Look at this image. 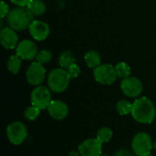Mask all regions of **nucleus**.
<instances>
[{
	"instance_id": "5",
	"label": "nucleus",
	"mask_w": 156,
	"mask_h": 156,
	"mask_svg": "<svg viewBox=\"0 0 156 156\" xmlns=\"http://www.w3.org/2000/svg\"><path fill=\"white\" fill-rule=\"evenodd\" d=\"M154 144L150 135L146 133H139L132 141V149L136 155H146L151 154Z\"/></svg>"
},
{
	"instance_id": "11",
	"label": "nucleus",
	"mask_w": 156,
	"mask_h": 156,
	"mask_svg": "<svg viewBox=\"0 0 156 156\" xmlns=\"http://www.w3.org/2000/svg\"><path fill=\"white\" fill-rule=\"evenodd\" d=\"M79 153L80 156L101 155L102 144H101L96 138L87 139L79 145Z\"/></svg>"
},
{
	"instance_id": "2",
	"label": "nucleus",
	"mask_w": 156,
	"mask_h": 156,
	"mask_svg": "<svg viewBox=\"0 0 156 156\" xmlns=\"http://www.w3.org/2000/svg\"><path fill=\"white\" fill-rule=\"evenodd\" d=\"M35 15L26 7H15L9 11L6 20L9 27L16 31H23L28 28L30 23L34 21Z\"/></svg>"
},
{
	"instance_id": "20",
	"label": "nucleus",
	"mask_w": 156,
	"mask_h": 156,
	"mask_svg": "<svg viewBox=\"0 0 156 156\" xmlns=\"http://www.w3.org/2000/svg\"><path fill=\"white\" fill-rule=\"evenodd\" d=\"M116 110L120 115H128L132 113L133 103L127 100H121L116 104Z\"/></svg>"
},
{
	"instance_id": "10",
	"label": "nucleus",
	"mask_w": 156,
	"mask_h": 156,
	"mask_svg": "<svg viewBox=\"0 0 156 156\" xmlns=\"http://www.w3.org/2000/svg\"><path fill=\"white\" fill-rule=\"evenodd\" d=\"M38 53L36 43L29 39H24L20 41L16 48V54L22 60H32L36 58Z\"/></svg>"
},
{
	"instance_id": "8",
	"label": "nucleus",
	"mask_w": 156,
	"mask_h": 156,
	"mask_svg": "<svg viewBox=\"0 0 156 156\" xmlns=\"http://www.w3.org/2000/svg\"><path fill=\"white\" fill-rule=\"evenodd\" d=\"M26 77L27 82L32 86H40L46 77V69L44 65L34 61L32 62L27 69Z\"/></svg>"
},
{
	"instance_id": "15",
	"label": "nucleus",
	"mask_w": 156,
	"mask_h": 156,
	"mask_svg": "<svg viewBox=\"0 0 156 156\" xmlns=\"http://www.w3.org/2000/svg\"><path fill=\"white\" fill-rule=\"evenodd\" d=\"M84 60L89 68L94 69L101 65V55L95 50H90L85 54Z\"/></svg>"
},
{
	"instance_id": "26",
	"label": "nucleus",
	"mask_w": 156,
	"mask_h": 156,
	"mask_svg": "<svg viewBox=\"0 0 156 156\" xmlns=\"http://www.w3.org/2000/svg\"><path fill=\"white\" fill-rule=\"evenodd\" d=\"M10 1L12 4H14L18 7H26L29 5V3L32 0H10Z\"/></svg>"
},
{
	"instance_id": "6",
	"label": "nucleus",
	"mask_w": 156,
	"mask_h": 156,
	"mask_svg": "<svg viewBox=\"0 0 156 156\" xmlns=\"http://www.w3.org/2000/svg\"><path fill=\"white\" fill-rule=\"evenodd\" d=\"M31 104L37 107L40 110L48 109L49 103L51 102V92L49 88L44 86L36 87L30 95Z\"/></svg>"
},
{
	"instance_id": "17",
	"label": "nucleus",
	"mask_w": 156,
	"mask_h": 156,
	"mask_svg": "<svg viewBox=\"0 0 156 156\" xmlns=\"http://www.w3.org/2000/svg\"><path fill=\"white\" fill-rule=\"evenodd\" d=\"M27 8L35 15V16L43 15L47 10L46 4L42 0H32L27 5Z\"/></svg>"
},
{
	"instance_id": "27",
	"label": "nucleus",
	"mask_w": 156,
	"mask_h": 156,
	"mask_svg": "<svg viewBox=\"0 0 156 156\" xmlns=\"http://www.w3.org/2000/svg\"><path fill=\"white\" fill-rule=\"evenodd\" d=\"M113 156H134L129 150L127 149H121L119 151H117Z\"/></svg>"
},
{
	"instance_id": "28",
	"label": "nucleus",
	"mask_w": 156,
	"mask_h": 156,
	"mask_svg": "<svg viewBox=\"0 0 156 156\" xmlns=\"http://www.w3.org/2000/svg\"><path fill=\"white\" fill-rule=\"evenodd\" d=\"M154 150L156 151V142L154 143Z\"/></svg>"
},
{
	"instance_id": "16",
	"label": "nucleus",
	"mask_w": 156,
	"mask_h": 156,
	"mask_svg": "<svg viewBox=\"0 0 156 156\" xmlns=\"http://www.w3.org/2000/svg\"><path fill=\"white\" fill-rule=\"evenodd\" d=\"M58 62L60 68L67 69L69 66L76 63V58L70 51H63L59 55Z\"/></svg>"
},
{
	"instance_id": "3",
	"label": "nucleus",
	"mask_w": 156,
	"mask_h": 156,
	"mask_svg": "<svg viewBox=\"0 0 156 156\" xmlns=\"http://www.w3.org/2000/svg\"><path fill=\"white\" fill-rule=\"evenodd\" d=\"M70 79L71 78L66 69H55L51 70L48 75V88L53 92L61 93L68 89Z\"/></svg>"
},
{
	"instance_id": "30",
	"label": "nucleus",
	"mask_w": 156,
	"mask_h": 156,
	"mask_svg": "<svg viewBox=\"0 0 156 156\" xmlns=\"http://www.w3.org/2000/svg\"><path fill=\"white\" fill-rule=\"evenodd\" d=\"M100 156H108V155H106V154H101V155H100Z\"/></svg>"
},
{
	"instance_id": "12",
	"label": "nucleus",
	"mask_w": 156,
	"mask_h": 156,
	"mask_svg": "<svg viewBox=\"0 0 156 156\" xmlns=\"http://www.w3.org/2000/svg\"><path fill=\"white\" fill-rule=\"evenodd\" d=\"M28 31L30 36L37 41H43L47 39L49 35L50 29L49 26L41 20H34L30 23L28 27Z\"/></svg>"
},
{
	"instance_id": "7",
	"label": "nucleus",
	"mask_w": 156,
	"mask_h": 156,
	"mask_svg": "<svg viewBox=\"0 0 156 156\" xmlns=\"http://www.w3.org/2000/svg\"><path fill=\"white\" fill-rule=\"evenodd\" d=\"M6 136L8 141L15 145H19L27 137V130L24 123L20 122H14L6 128Z\"/></svg>"
},
{
	"instance_id": "29",
	"label": "nucleus",
	"mask_w": 156,
	"mask_h": 156,
	"mask_svg": "<svg viewBox=\"0 0 156 156\" xmlns=\"http://www.w3.org/2000/svg\"><path fill=\"white\" fill-rule=\"evenodd\" d=\"M137 156H152L151 154H146V155H137Z\"/></svg>"
},
{
	"instance_id": "22",
	"label": "nucleus",
	"mask_w": 156,
	"mask_h": 156,
	"mask_svg": "<svg viewBox=\"0 0 156 156\" xmlns=\"http://www.w3.org/2000/svg\"><path fill=\"white\" fill-rule=\"evenodd\" d=\"M35 59L37 62H38L42 65L48 64L52 59V54L48 49H42V50L38 51Z\"/></svg>"
},
{
	"instance_id": "23",
	"label": "nucleus",
	"mask_w": 156,
	"mask_h": 156,
	"mask_svg": "<svg viewBox=\"0 0 156 156\" xmlns=\"http://www.w3.org/2000/svg\"><path fill=\"white\" fill-rule=\"evenodd\" d=\"M40 109H38L37 107L36 106H29L27 107L25 112H24V116L27 120L28 121H35L40 114Z\"/></svg>"
},
{
	"instance_id": "9",
	"label": "nucleus",
	"mask_w": 156,
	"mask_h": 156,
	"mask_svg": "<svg viewBox=\"0 0 156 156\" xmlns=\"http://www.w3.org/2000/svg\"><path fill=\"white\" fill-rule=\"evenodd\" d=\"M121 90L124 95L130 98L139 97L144 90L142 81L135 77H128L122 80Z\"/></svg>"
},
{
	"instance_id": "13",
	"label": "nucleus",
	"mask_w": 156,
	"mask_h": 156,
	"mask_svg": "<svg viewBox=\"0 0 156 156\" xmlns=\"http://www.w3.org/2000/svg\"><path fill=\"white\" fill-rule=\"evenodd\" d=\"M47 110H48L49 116L57 121L65 119L69 114L68 105L64 101H58V100L51 101Z\"/></svg>"
},
{
	"instance_id": "25",
	"label": "nucleus",
	"mask_w": 156,
	"mask_h": 156,
	"mask_svg": "<svg viewBox=\"0 0 156 156\" xmlns=\"http://www.w3.org/2000/svg\"><path fill=\"white\" fill-rule=\"evenodd\" d=\"M8 13H9V7H8L7 4H5L4 1H1V4H0V17H1V19L7 16Z\"/></svg>"
},
{
	"instance_id": "1",
	"label": "nucleus",
	"mask_w": 156,
	"mask_h": 156,
	"mask_svg": "<svg viewBox=\"0 0 156 156\" xmlns=\"http://www.w3.org/2000/svg\"><path fill=\"white\" fill-rule=\"evenodd\" d=\"M132 116L139 123H152L156 116L155 107L153 101L147 97L136 99L133 103Z\"/></svg>"
},
{
	"instance_id": "14",
	"label": "nucleus",
	"mask_w": 156,
	"mask_h": 156,
	"mask_svg": "<svg viewBox=\"0 0 156 156\" xmlns=\"http://www.w3.org/2000/svg\"><path fill=\"white\" fill-rule=\"evenodd\" d=\"M0 41L2 46L5 49H14L19 43L16 30L12 29L11 27H4L1 29Z\"/></svg>"
},
{
	"instance_id": "18",
	"label": "nucleus",
	"mask_w": 156,
	"mask_h": 156,
	"mask_svg": "<svg viewBox=\"0 0 156 156\" xmlns=\"http://www.w3.org/2000/svg\"><path fill=\"white\" fill-rule=\"evenodd\" d=\"M21 63H22V59L16 54L12 55L8 58L7 63H6L7 69L13 74H16L21 69Z\"/></svg>"
},
{
	"instance_id": "21",
	"label": "nucleus",
	"mask_w": 156,
	"mask_h": 156,
	"mask_svg": "<svg viewBox=\"0 0 156 156\" xmlns=\"http://www.w3.org/2000/svg\"><path fill=\"white\" fill-rule=\"evenodd\" d=\"M115 69H116L117 76L122 80L130 77L131 75V68L126 62H119L115 66Z\"/></svg>"
},
{
	"instance_id": "4",
	"label": "nucleus",
	"mask_w": 156,
	"mask_h": 156,
	"mask_svg": "<svg viewBox=\"0 0 156 156\" xmlns=\"http://www.w3.org/2000/svg\"><path fill=\"white\" fill-rule=\"evenodd\" d=\"M93 77L95 80L102 85H112L117 79L115 66L112 64H101L93 69Z\"/></svg>"
},
{
	"instance_id": "19",
	"label": "nucleus",
	"mask_w": 156,
	"mask_h": 156,
	"mask_svg": "<svg viewBox=\"0 0 156 156\" xmlns=\"http://www.w3.org/2000/svg\"><path fill=\"white\" fill-rule=\"evenodd\" d=\"M112 135H113V133H112V129H110L109 127H101L97 132L96 139L101 144H103L105 143H108L112 138Z\"/></svg>"
},
{
	"instance_id": "24",
	"label": "nucleus",
	"mask_w": 156,
	"mask_h": 156,
	"mask_svg": "<svg viewBox=\"0 0 156 156\" xmlns=\"http://www.w3.org/2000/svg\"><path fill=\"white\" fill-rule=\"evenodd\" d=\"M67 70H68V72H69V74L71 79L77 78L80 75V67L78 66L77 63H74L71 66H69L67 69Z\"/></svg>"
}]
</instances>
